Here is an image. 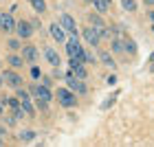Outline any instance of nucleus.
Returning <instances> with one entry per match:
<instances>
[{
  "instance_id": "obj_1",
  "label": "nucleus",
  "mask_w": 154,
  "mask_h": 147,
  "mask_svg": "<svg viewBox=\"0 0 154 147\" xmlns=\"http://www.w3.org/2000/svg\"><path fill=\"white\" fill-rule=\"evenodd\" d=\"M57 101L64 108H75L77 106V97H75V92L71 88H60L57 90Z\"/></svg>"
},
{
  "instance_id": "obj_2",
  "label": "nucleus",
  "mask_w": 154,
  "mask_h": 147,
  "mask_svg": "<svg viewBox=\"0 0 154 147\" xmlns=\"http://www.w3.org/2000/svg\"><path fill=\"white\" fill-rule=\"evenodd\" d=\"M16 31H18V35L22 38V40H26V38L33 35V26H31V22H26V20L16 22Z\"/></svg>"
},
{
  "instance_id": "obj_3",
  "label": "nucleus",
  "mask_w": 154,
  "mask_h": 147,
  "mask_svg": "<svg viewBox=\"0 0 154 147\" xmlns=\"http://www.w3.org/2000/svg\"><path fill=\"white\" fill-rule=\"evenodd\" d=\"M84 38H86V42L90 46H99V40H101V35L97 33V29L95 26H86L84 29Z\"/></svg>"
},
{
  "instance_id": "obj_4",
  "label": "nucleus",
  "mask_w": 154,
  "mask_h": 147,
  "mask_svg": "<svg viewBox=\"0 0 154 147\" xmlns=\"http://www.w3.org/2000/svg\"><path fill=\"white\" fill-rule=\"evenodd\" d=\"M60 24H62V29L68 31V33H77V22L68 16V13H62L60 16Z\"/></svg>"
},
{
  "instance_id": "obj_5",
  "label": "nucleus",
  "mask_w": 154,
  "mask_h": 147,
  "mask_svg": "<svg viewBox=\"0 0 154 147\" xmlns=\"http://www.w3.org/2000/svg\"><path fill=\"white\" fill-rule=\"evenodd\" d=\"M0 29L2 31H16V20L11 18V13H0Z\"/></svg>"
},
{
  "instance_id": "obj_6",
  "label": "nucleus",
  "mask_w": 154,
  "mask_h": 147,
  "mask_svg": "<svg viewBox=\"0 0 154 147\" xmlns=\"http://www.w3.org/2000/svg\"><path fill=\"white\" fill-rule=\"evenodd\" d=\"M22 57H24V62H29V64H35L40 53H38L35 46H22Z\"/></svg>"
},
{
  "instance_id": "obj_7",
  "label": "nucleus",
  "mask_w": 154,
  "mask_h": 147,
  "mask_svg": "<svg viewBox=\"0 0 154 147\" xmlns=\"http://www.w3.org/2000/svg\"><path fill=\"white\" fill-rule=\"evenodd\" d=\"M66 81H68V88H71L73 92H79V94L86 92V86H84L82 79H77L75 75H68V77H66Z\"/></svg>"
},
{
  "instance_id": "obj_8",
  "label": "nucleus",
  "mask_w": 154,
  "mask_h": 147,
  "mask_svg": "<svg viewBox=\"0 0 154 147\" xmlns=\"http://www.w3.org/2000/svg\"><path fill=\"white\" fill-rule=\"evenodd\" d=\"M2 79L7 81V86H11V88H20V83H22V77L18 73H13V70H7L2 75Z\"/></svg>"
},
{
  "instance_id": "obj_9",
  "label": "nucleus",
  "mask_w": 154,
  "mask_h": 147,
  "mask_svg": "<svg viewBox=\"0 0 154 147\" xmlns=\"http://www.w3.org/2000/svg\"><path fill=\"white\" fill-rule=\"evenodd\" d=\"M48 29H51V35H53L55 42H60V44H64V42H66L64 29H62V24H60V22H53L51 26H48Z\"/></svg>"
},
{
  "instance_id": "obj_10",
  "label": "nucleus",
  "mask_w": 154,
  "mask_h": 147,
  "mask_svg": "<svg viewBox=\"0 0 154 147\" xmlns=\"http://www.w3.org/2000/svg\"><path fill=\"white\" fill-rule=\"evenodd\" d=\"M31 92H33V94H38V99H40V101H44V103L51 101V92H48V86H33V88H31Z\"/></svg>"
},
{
  "instance_id": "obj_11",
  "label": "nucleus",
  "mask_w": 154,
  "mask_h": 147,
  "mask_svg": "<svg viewBox=\"0 0 154 147\" xmlns=\"http://www.w3.org/2000/svg\"><path fill=\"white\" fill-rule=\"evenodd\" d=\"M44 57L48 59V64H53L55 68H57V66L62 64V62H60V55H57V53H55V51H53V48H51V46H46V48H44Z\"/></svg>"
},
{
  "instance_id": "obj_12",
  "label": "nucleus",
  "mask_w": 154,
  "mask_h": 147,
  "mask_svg": "<svg viewBox=\"0 0 154 147\" xmlns=\"http://www.w3.org/2000/svg\"><path fill=\"white\" fill-rule=\"evenodd\" d=\"M79 48H82V46H79V40H77V38L68 40V44H66V51H68V55H71V57H75Z\"/></svg>"
},
{
  "instance_id": "obj_13",
  "label": "nucleus",
  "mask_w": 154,
  "mask_h": 147,
  "mask_svg": "<svg viewBox=\"0 0 154 147\" xmlns=\"http://www.w3.org/2000/svg\"><path fill=\"white\" fill-rule=\"evenodd\" d=\"M31 7L35 9V13H44L46 11V0H29Z\"/></svg>"
},
{
  "instance_id": "obj_14",
  "label": "nucleus",
  "mask_w": 154,
  "mask_h": 147,
  "mask_svg": "<svg viewBox=\"0 0 154 147\" xmlns=\"http://www.w3.org/2000/svg\"><path fill=\"white\" fill-rule=\"evenodd\" d=\"M93 4H95L97 13H106V11L110 9V4L106 2V0H93Z\"/></svg>"
},
{
  "instance_id": "obj_15",
  "label": "nucleus",
  "mask_w": 154,
  "mask_h": 147,
  "mask_svg": "<svg viewBox=\"0 0 154 147\" xmlns=\"http://www.w3.org/2000/svg\"><path fill=\"white\" fill-rule=\"evenodd\" d=\"M7 64H11L13 68H22V66H24V57H18V55H11V57L7 59Z\"/></svg>"
},
{
  "instance_id": "obj_16",
  "label": "nucleus",
  "mask_w": 154,
  "mask_h": 147,
  "mask_svg": "<svg viewBox=\"0 0 154 147\" xmlns=\"http://www.w3.org/2000/svg\"><path fill=\"white\" fill-rule=\"evenodd\" d=\"M99 59H101L106 66L115 68V59H112V55H110V53H106V51H103V53H99Z\"/></svg>"
},
{
  "instance_id": "obj_17",
  "label": "nucleus",
  "mask_w": 154,
  "mask_h": 147,
  "mask_svg": "<svg viewBox=\"0 0 154 147\" xmlns=\"http://www.w3.org/2000/svg\"><path fill=\"white\" fill-rule=\"evenodd\" d=\"M22 108H24V112H26V116H33V114H35V108L31 106V97H29V99H22Z\"/></svg>"
},
{
  "instance_id": "obj_18",
  "label": "nucleus",
  "mask_w": 154,
  "mask_h": 147,
  "mask_svg": "<svg viewBox=\"0 0 154 147\" xmlns=\"http://www.w3.org/2000/svg\"><path fill=\"white\" fill-rule=\"evenodd\" d=\"M73 75L77 77V79H86V68H84V64L73 66Z\"/></svg>"
},
{
  "instance_id": "obj_19",
  "label": "nucleus",
  "mask_w": 154,
  "mask_h": 147,
  "mask_svg": "<svg viewBox=\"0 0 154 147\" xmlns=\"http://www.w3.org/2000/svg\"><path fill=\"white\" fill-rule=\"evenodd\" d=\"M123 48H125L130 55H134V53H137V42H134V40H125V42H123Z\"/></svg>"
},
{
  "instance_id": "obj_20",
  "label": "nucleus",
  "mask_w": 154,
  "mask_h": 147,
  "mask_svg": "<svg viewBox=\"0 0 154 147\" xmlns=\"http://www.w3.org/2000/svg\"><path fill=\"white\" fill-rule=\"evenodd\" d=\"M121 7L125 11H137V0H121Z\"/></svg>"
},
{
  "instance_id": "obj_21",
  "label": "nucleus",
  "mask_w": 154,
  "mask_h": 147,
  "mask_svg": "<svg viewBox=\"0 0 154 147\" xmlns=\"http://www.w3.org/2000/svg\"><path fill=\"white\" fill-rule=\"evenodd\" d=\"M110 44H112V51H115V53L123 51V42L119 40V38H110Z\"/></svg>"
},
{
  "instance_id": "obj_22",
  "label": "nucleus",
  "mask_w": 154,
  "mask_h": 147,
  "mask_svg": "<svg viewBox=\"0 0 154 147\" xmlns=\"http://www.w3.org/2000/svg\"><path fill=\"white\" fill-rule=\"evenodd\" d=\"M33 138H35V132H33V130H26V132H22V134H20V141H24V143L33 141Z\"/></svg>"
},
{
  "instance_id": "obj_23",
  "label": "nucleus",
  "mask_w": 154,
  "mask_h": 147,
  "mask_svg": "<svg viewBox=\"0 0 154 147\" xmlns=\"http://www.w3.org/2000/svg\"><path fill=\"white\" fill-rule=\"evenodd\" d=\"M115 99H117V94H110V97H106V101L101 103V110H108V108L115 103Z\"/></svg>"
},
{
  "instance_id": "obj_24",
  "label": "nucleus",
  "mask_w": 154,
  "mask_h": 147,
  "mask_svg": "<svg viewBox=\"0 0 154 147\" xmlns=\"http://www.w3.org/2000/svg\"><path fill=\"white\" fill-rule=\"evenodd\" d=\"M7 46H9V48H11V51H18V48H22V44H20V40H16V38H13V40H9V42H7Z\"/></svg>"
},
{
  "instance_id": "obj_25",
  "label": "nucleus",
  "mask_w": 154,
  "mask_h": 147,
  "mask_svg": "<svg viewBox=\"0 0 154 147\" xmlns=\"http://www.w3.org/2000/svg\"><path fill=\"white\" fill-rule=\"evenodd\" d=\"M31 77H33V79H38V77H40V68H38V66L31 68Z\"/></svg>"
},
{
  "instance_id": "obj_26",
  "label": "nucleus",
  "mask_w": 154,
  "mask_h": 147,
  "mask_svg": "<svg viewBox=\"0 0 154 147\" xmlns=\"http://www.w3.org/2000/svg\"><path fill=\"white\" fill-rule=\"evenodd\" d=\"M106 83H108V86H115V83H117V77H115V75H110L108 79H106Z\"/></svg>"
},
{
  "instance_id": "obj_27",
  "label": "nucleus",
  "mask_w": 154,
  "mask_h": 147,
  "mask_svg": "<svg viewBox=\"0 0 154 147\" xmlns=\"http://www.w3.org/2000/svg\"><path fill=\"white\" fill-rule=\"evenodd\" d=\"M18 97H20V101H22V99H29V92H24V90H18Z\"/></svg>"
},
{
  "instance_id": "obj_28",
  "label": "nucleus",
  "mask_w": 154,
  "mask_h": 147,
  "mask_svg": "<svg viewBox=\"0 0 154 147\" xmlns=\"http://www.w3.org/2000/svg\"><path fill=\"white\" fill-rule=\"evenodd\" d=\"M145 4H148V7H154V0H145Z\"/></svg>"
},
{
  "instance_id": "obj_29",
  "label": "nucleus",
  "mask_w": 154,
  "mask_h": 147,
  "mask_svg": "<svg viewBox=\"0 0 154 147\" xmlns=\"http://www.w3.org/2000/svg\"><path fill=\"white\" fill-rule=\"evenodd\" d=\"M150 64H152V68H154V53L150 55Z\"/></svg>"
},
{
  "instance_id": "obj_30",
  "label": "nucleus",
  "mask_w": 154,
  "mask_h": 147,
  "mask_svg": "<svg viewBox=\"0 0 154 147\" xmlns=\"http://www.w3.org/2000/svg\"><path fill=\"white\" fill-rule=\"evenodd\" d=\"M150 18H152V22H154V11H150Z\"/></svg>"
},
{
  "instance_id": "obj_31",
  "label": "nucleus",
  "mask_w": 154,
  "mask_h": 147,
  "mask_svg": "<svg viewBox=\"0 0 154 147\" xmlns=\"http://www.w3.org/2000/svg\"><path fill=\"white\" fill-rule=\"evenodd\" d=\"M0 116H2V103H0Z\"/></svg>"
},
{
  "instance_id": "obj_32",
  "label": "nucleus",
  "mask_w": 154,
  "mask_h": 147,
  "mask_svg": "<svg viewBox=\"0 0 154 147\" xmlns=\"http://www.w3.org/2000/svg\"><path fill=\"white\" fill-rule=\"evenodd\" d=\"M106 2H108V4H112V0H106Z\"/></svg>"
},
{
  "instance_id": "obj_33",
  "label": "nucleus",
  "mask_w": 154,
  "mask_h": 147,
  "mask_svg": "<svg viewBox=\"0 0 154 147\" xmlns=\"http://www.w3.org/2000/svg\"><path fill=\"white\" fill-rule=\"evenodd\" d=\"M0 66H2V62H0Z\"/></svg>"
},
{
  "instance_id": "obj_34",
  "label": "nucleus",
  "mask_w": 154,
  "mask_h": 147,
  "mask_svg": "<svg viewBox=\"0 0 154 147\" xmlns=\"http://www.w3.org/2000/svg\"><path fill=\"white\" fill-rule=\"evenodd\" d=\"M0 145H2V141H0Z\"/></svg>"
},
{
  "instance_id": "obj_35",
  "label": "nucleus",
  "mask_w": 154,
  "mask_h": 147,
  "mask_svg": "<svg viewBox=\"0 0 154 147\" xmlns=\"http://www.w3.org/2000/svg\"><path fill=\"white\" fill-rule=\"evenodd\" d=\"M152 29H154V26H152Z\"/></svg>"
},
{
  "instance_id": "obj_36",
  "label": "nucleus",
  "mask_w": 154,
  "mask_h": 147,
  "mask_svg": "<svg viewBox=\"0 0 154 147\" xmlns=\"http://www.w3.org/2000/svg\"><path fill=\"white\" fill-rule=\"evenodd\" d=\"M0 81H2V79H0Z\"/></svg>"
}]
</instances>
